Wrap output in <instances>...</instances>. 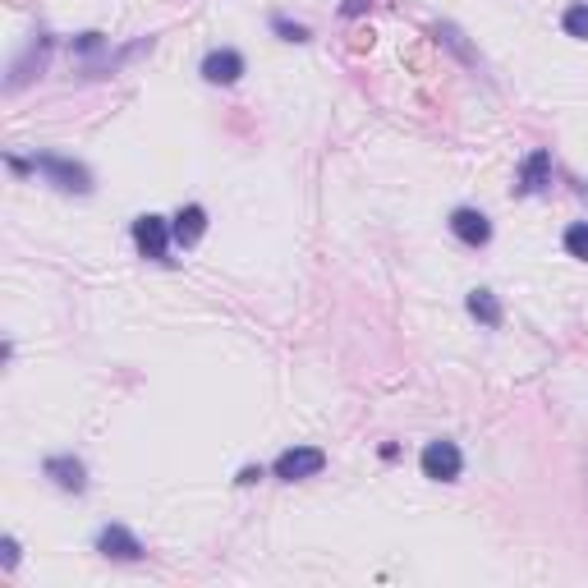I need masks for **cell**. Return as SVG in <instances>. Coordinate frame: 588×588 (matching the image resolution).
Segmentation results:
<instances>
[{
    "instance_id": "cell-1",
    "label": "cell",
    "mask_w": 588,
    "mask_h": 588,
    "mask_svg": "<svg viewBox=\"0 0 588 588\" xmlns=\"http://www.w3.org/2000/svg\"><path fill=\"white\" fill-rule=\"evenodd\" d=\"M33 175H42L46 184H56L60 193H92V170L74 157H60V152H33Z\"/></svg>"
},
{
    "instance_id": "cell-2",
    "label": "cell",
    "mask_w": 588,
    "mask_h": 588,
    "mask_svg": "<svg viewBox=\"0 0 588 588\" xmlns=\"http://www.w3.org/2000/svg\"><path fill=\"white\" fill-rule=\"evenodd\" d=\"M419 469H423V478H432V483H455V478L464 474V451L451 437H437V441L423 446Z\"/></svg>"
},
{
    "instance_id": "cell-3",
    "label": "cell",
    "mask_w": 588,
    "mask_h": 588,
    "mask_svg": "<svg viewBox=\"0 0 588 588\" xmlns=\"http://www.w3.org/2000/svg\"><path fill=\"white\" fill-rule=\"evenodd\" d=\"M170 244H175V235H170L166 216H157V212L134 216V249L147 262H170Z\"/></svg>"
},
{
    "instance_id": "cell-4",
    "label": "cell",
    "mask_w": 588,
    "mask_h": 588,
    "mask_svg": "<svg viewBox=\"0 0 588 588\" xmlns=\"http://www.w3.org/2000/svg\"><path fill=\"white\" fill-rule=\"evenodd\" d=\"M322 469H327V451H317V446H290L272 464V474L281 483H304V478H317Z\"/></svg>"
},
{
    "instance_id": "cell-5",
    "label": "cell",
    "mask_w": 588,
    "mask_h": 588,
    "mask_svg": "<svg viewBox=\"0 0 588 588\" xmlns=\"http://www.w3.org/2000/svg\"><path fill=\"white\" fill-rule=\"evenodd\" d=\"M244 69L249 65H244V56H239L235 46H216V51L203 56V69H198V74H203L212 88H230V83L244 79Z\"/></svg>"
},
{
    "instance_id": "cell-6",
    "label": "cell",
    "mask_w": 588,
    "mask_h": 588,
    "mask_svg": "<svg viewBox=\"0 0 588 588\" xmlns=\"http://www.w3.org/2000/svg\"><path fill=\"white\" fill-rule=\"evenodd\" d=\"M42 474L51 478L60 492H74V497H79V492H88V464H83L79 455H46Z\"/></svg>"
},
{
    "instance_id": "cell-7",
    "label": "cell",
    "mask_w": 588,
    "mask_h": 588,
    "mask_svg": "<svg viewBox=\"0 0 588 588\" xmlns=\"http://www.w3.org/2000/svg\"><path fill=\"white\" fill-rule=\"evenodd\" d=\"M46 60H51V37H46V33H37L33 42H28V51H23V56L10 65V79H5V88H10V92H19L28 79H37V74H42V69H46Z\"/></svg>"
},
{
    "instance_id": "cell-8",
    "label": "cell",
    "mask_w": 588,
    "mask_h": 588,
    "mask_svg": "<svg viewBox=\"0 0 588 588\" xmlns=\"http://www.w3.org/2000/svg\"><path fill=\"white\" fill-rule=\"evenodd\" d=\"M547 184H552V152H547V147H533L529 157L520 161L515 193H520V198H533V193H543Z\"/></svg>"
},
{
    "instance_id": "cell-9",
    "label": "cell",
    "mask_w": 588,
    "mask_h": 588,
    "mask_svg": "<svg viewBox=\"0 0 588 588\" xmlns=\"http://www.w3.org/2000/svg\"><path fill=\"white\" fill-rule=\"evenodd\" d=\"M451 235L469 249H487L492 244V221H487L478 207H455L451 212Z\"/></svg>"
},
{
    "instance_id": "cell-10",
    "label": "cell",
    "mask_w": 588,
    "mask_h": 588,
    "mask_svg": "<svg viewBox=\"0 0 588 588\" xmlns=\"http://www.w3.org/2000/svg\"><path fill=\"white\" fill-rule=\"evenodd\" d=\"M97 552H102L106 561H143L147 547L138 543L125 524H106V529L97 533Z\"/></svg>"
},
{
    "instance_id": "cell-11",
    "label": "cell",
    "mask_w": 588,
    "mask_h": 588,
    "mask_svg": "<svg viewBox=\"0 0 588 588\" xmlns=\"http://www.w3.org/2000/svg\"><path fill=\"white\" fill-rule=\"evenodd\" d=\"M170 235H175V244H180V249H193V244L207 235V207L203 203L180 207V212L170 216Z\"/></svg>"
},
{
    "instance_id": "cell-12",
    "label": "cell",
    "mask_w": 588,
    "mask_h": 588,
    "mask_svg": "<svg viewBox=\"0 0 588 588\" xmlns=\"http://www.w3.org/2000/svg\"><path fill=\"white\" fill-rule=\"evenodd\" d=\"M464 308H469V317H474V322H483V327H492V331L506 322V313H501V299L487 290V285H478V290L464 294Z\"/></svg>"
},
{
    "instance_id": "cell-13",
    "label": "cell",
    "mask_w": 588,
    "mask_h": 588,
    "mask_svg": "<svg viewBox=\"0 0 588 588\" xmlns=\"http://www.w3.org/2000/svg\"><path fill=\"white\" fill-rule=\"evenodd\" d=\"M432 37H437V46H446L460 65H469V69H478V51L469 42H464V33L455 28L451 19H441V23H432Z\"/></svg>"
},
{
    "instance_id": "cell-14",
    "label": "cell",
    "mask_w": 588,
    "mask_h": 588,
    "mask_svg": "<svg viewBox=\"0 0 588 588\" xmlns=\"http://www.w3.org/2000/svg\"><path fill=\"white\" fill-rule=\"evenodd\" d=\"M272 33L281 37V42H294V46H304V42H313V33H308L304 23H294V19H285V14H272Z\"/></svg>"
},
{
    "instance_id": "cell-15",
    "label": "cell",
    "mask_w": 588,
    "mask_h": 588,
    "mask_svg": "<svg viewBox=\"0 0 588 588\" xmlns=\"http://www.w3.org/2000/svg\"><path fill=\"white\" fill-rule=\"evenodd\" d=\"M561 28H566V37H575V42H588V0L584 5H570V10L561 14Z\"/></svg>"
},
{
    "instance_id": "cell-16",
    "label": "cell",
    "mask_w": 588,
    "mask_h": 588,
    "mask_svg": "<svg viewBox=\"0 0 588 588\" xmlns=\"http://www.w3.org/2000/svg\"><path fill=\"white\" fill-rule=\"evenodd\" d=\"M566 253L579 262H588V221H575V226H566Z\"/></svg>"
},
{
    "instance_id": "cell-17",
    "label": "cell",
    "mask_w": 588,
    "mask_h": 588,
    "mask_svg": "<svg viewBox=\"0 0 588 588\" xmlns=\"http://www.w3.org/2000/svg\"><path fill=\"white\" fill-rule=\"evenodd\" d=\"M14 566H19V538H14V533H5V538H0V570L10 575Z\"/></svg>"
},
{
    "instance_id": "cell-18",
    "label": "cell",
    "mask_w": 588,
    "mask_h": 588,
    "mask_svg": "<svg viewBox=\"0 0 588 588\" xmlns=\"http://www.w3.org/2000/svg\"><path fill=\"white\" fill-rule=\"evenodd\" d=\"M102 46H106L102 33H79L74 37V51H79V56H92V51H102Z\"/></svg>"
},
{
    "instance_id": "cell-19",
    "label": "cell",
    "mask_w": 588,
    "mask_h": 588,
    "mask_svg": "<svg viewBox=\"0 0 588 588\" xmlns=\"http://www.w3.org/2000/svg\"><path fill=\"white\" fill-rule=\"evenodd\" d=\"M368 5H373V0H345V5H340V14H345V19H359Z\"/></svg>"
},
{
    "instance_id": "cell-20",
    "label": "cell",
    "mask_w": 588,
    "mask_h": 588,
    "mask_svg": "<svg viewBox=\"0 0 588 588\" xmlns=\"http://www.w3.org/2000/svg\"><path fill=\"white\" fill-rule=\"evenodd\" d=\"M258 478H262V464H249V469H239L235 483H239V487H249V483H258Z\"/></svg>"
}]
</instances>
